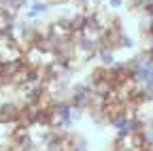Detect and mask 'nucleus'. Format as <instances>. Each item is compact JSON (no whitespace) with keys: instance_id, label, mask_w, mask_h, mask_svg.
I'll list each match as a JSON object with an SVG mask.
<instances>
[{"instance_id":"5","label":"nucleus","mask_w":153,"mask_h":151,"mask_svg":"<svg viewBox=\"0 0 153 151\" xmlns=\"http://www.w3.org/2000/svg\"><path fill=\"white\" fill-rule=\"evenodd\" d=\"M126 2H128V0H106L108 9H121V7H123Z\"/></svg>"},{"instance_id":"2","label":"nucleus","mask_w":153,"mask_h":151,"mask_svg":"<svg viewBox=\"0 0 153 151\" xmlns=\"http://www.w3.org/2000/svg\"><path fill=\"white\" fill-rule=\"evenodd\" d=\"M85 24H87V15H85L83 11L72 13V17H70V30H72V34H74V32H83Z\"/></svg>"},{"instance_id":"3","label":"nucleus","mask_w":153,"mask_h":151,"mask_svg":"<svg viewBox=\"0 0 153 151\" xmlns=\"http://www.w3.org/2000/svg\"><path fill=\"white\" fill-rule=\"evenodd\" d=\"M98 60H100V64L102 66H106V68H111L115 62V49H111V47H100L98 49Z\"/></svg>"},{"instance_id":"4","label":"nucleus","mask_w":153,"mask_h":151,"mask_svg":"<svg viewBox=\"0 0 153 151\" xmlns=\"http://www.w3.org/2000/svg\"><path fill=\"white\" fill-rule=\"evenodd\" d=\"M134 47V41H132V36L130 34H121V39H119V49H132Z\"/></svg>"},{"instance_id":"6","label":"nucleus","mask_w":153,"mask_h":151,"mask_svg":"<svg viewBox=\"0 0 153 151\" xmlns=\"http://www.w3.org/2000/svg\"><path fill=\"white\" fill-rule=\"evenodd\" d=\"M145 15V13H143ZM147 17V28H149V34H153V15H145Z\"/></svg>"},{"instance_id":"1","label":"nucleus","mask_w":153,"mask_h":151,"mask_svg":"<svg viewBox=\"0 0 153 151\" xmlns=\"http://www.w3.org/2000/svg\"><path fill=\"white\" fill-rule=\"evenodd\" d=\"M51 9V2L49 0H36V2H30V7L26 9V19H36V17H41L45 13H49Z\"/></svg>"}]
</instances>
